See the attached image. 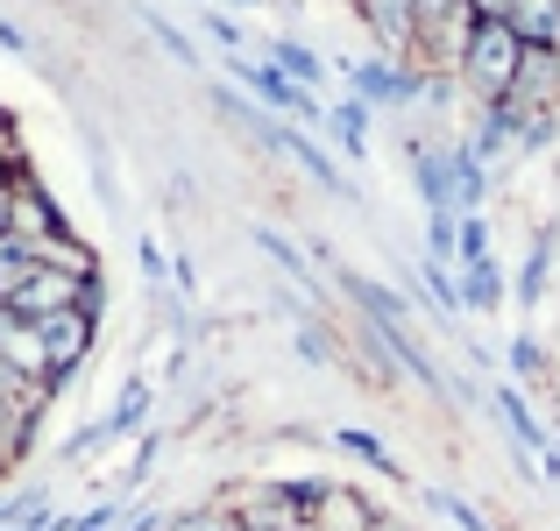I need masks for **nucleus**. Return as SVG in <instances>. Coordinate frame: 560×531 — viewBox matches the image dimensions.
<instances>
[{
    "instance_id": "obj_21",
    "label": "nucleus",
    "mask_w": 560,
    "mask_h": 531,
    "mask_svg": "<svg viewBox=\"0 0 560 531\" xmlns=\"http://www.w3.org/2000/svg\"><path fill=\"white\" fill-rule=\"evenodd\" d=\"M553 135H560V114H518V142H511V156L553 150Z\"/></svg>"
},
{
    "instance_id": "obj_11",
    "label": "nucleus",
    "mask_w": 560,
    "mask_h": 531,
    "mask_svg": "<svg viewBox=\"0 0 560 531\" xmlns=\"http://www.w3.org/2000/svg\"><path fill=\"white\" fill-rule=\"evenodd\" d=\"M262 64H277L291 85H305V93L327 85V57H319L313 43H299V36H270V43H262Z\"/></svg>"
},
{
    "instance_id": "obj_30",
    "label": "nucleus",
    "mask_w": 560,
    "mask_h": 531,
    "mask_svg": "<svg viewBox=\"0 0 560 531\" xmlns=\"http://www.w3.org/2000/svg\"><path fill=\"white\" fill-rule=\"evenodd\" d=\"M299 354H305V362H334L327 333H313V327H299Z\"/></svg>"
},
{
    "instance_id": "obj_5",
    "label": "nucleus",
    "mask_w": 560,
    "mask_h": 531,
    "mask_svg": "<svg viewBox=\"0 0 560 531\" xmlns=\"http://www.w3.org/2000/svg\"><path fill=\"white\" fill-rule=\"evenodd\" d=\"M490 411L504 418V433H511V447H518V453H533V461H539V453L553 447V425L533 411V397H525L518 382H490Z\"/></svg>"
},
{
    "instance_id": "obj_35",
    "label": "nucleus",
    "mask_w": 560,
    "mask_h": 531,
    "mask_svg": "<svg viewBox=\"0 0 560 531\" xmlns=\"http://www.w3.org/2000/svg\"><path fill=\"white\" fill-rule=\"evenodd\" d=\"M242 531H248V524H242Z\"/></svg>"
},
{
    "instance_id": "obj_13",
    "label": "nucleus",
    "mask_w": 560,
    "mask_h": 531,
    "mask_svg": "<svg viewBox=\"0 0 560 531\" xmlns=\"http://www.w3.org/2000/svg\"><path fill=\"white\" fill-rule=\"evenodd\" d=\"M504 28L525 50H560V0H511Z\"/></svg>"
},
{
    "instance_id": "obj_14",
    "label": "nucleus",
    "mask_w": 560,
    "mask_h": 531,
    "mask_svg": "<svg viewBox=\"0 0 560 531\" xmlns=\"http://www.w3.org/2000/svg\"><path fill=\"white\" fill-rule=\"evenodd\" d=\"M454 276H462V312H482V319L504 312L511 284H504V262H497V256H490V262H462Z\"/></svg>"
},
{
    "instance_id": "obj_20",
    "label": "nucleus",
    "mask_w": 560,
    "mask_h": 531,
    "mask_svg": "<svg viewBox=\"0 0 560 531\" xmlns=\"http://www.w3.org/2000/svg\"><path fill=\"white\" fill-rule=\"evenodd\" d=\"M425 504H433V510H440V518H447L454 531H497V524L482 518L476 504H468V496H454V489H425Z\"/></svg>"
},
{
    "instance_id": "obj_2",
    "label": "nucleus",
    "mask_w": 560,
    "mask_h": 531,
    "mask_svg": "<svg viewBox=\"0 0 560 531\" xmlns=\"http://www.w3.org/2000/svg\"><path fill=\"white\" fill-rule=\"evenodd\" d=\"M14 319H57V312H93L100 319V276H71V270H43V262H28V276L8 291Z\"/></svg>"
},
{
    "instance_id": "obj_9",
    "label": "nucleus",
    "mask_w": 560,
    "mask_h": 531,
    "mask_svg": "<svg viewBox=\"0 0 560 531\" xmlns=\"http://www.w3.org/2000/svg\"><path fill=\"white\" fill-rule=\"evenodd\" d=\"M341 291L355 298V312L370 319V327H411V298H397V291H390V284H376V276L341 270Z\"/></svg>"
},
{
    "instance_id": "obj_4",
    "label": "nucleus",
    "mask_w": 560,
    "mask_h": 531,
    "mask_svg": "<svg viewBox=\"0 0 560 531\" xmlns=\"http://www.w3.org/2000/svg\"><path fill=\"white\" fill-rule=\"evenodd\" d=\"M355 14L370 22L376 50L390 57V64H411V57H419V14H411V0H355Z\"/></svg>"
},
{
    "instance_id": "obj_7",
    "label": "nucleus",
    "mask_w": 560,
    "mask_h": 531,
    "mask_svg": "<svg viewBox=\"0 0 560 531\" xmlns=\"http://www.w3.org/2000/svg\"><path fill=\"white\" fill-rule=\"evenodd\" d=\"M270 150H277V156H291V164H299L305 177H313L319 191H334V199H355V185L341 177V164H334V156L319 150V142L305 135V128H291V121H284V128H277V142H270Z\"/></svg>"
},
{
    "instance_id": "obj_17",
    "label": "nucleus",
    "mask_w": 560,
    "mask_h": 531,
    "mask_svg": "<svg viewBox=\"0 0 560 531\" xmlns=\"http://www.w3.org/2000/svg\"><path fill=\"white\" fill-rule=\"evenodd\" d=\"M334 447H341V453H355V461H362V468H376V475L405 482V468H397V453L383 447L376 433H362V425H341V433H334Z\"/></svg>"
},
{
    "instance_id": "obj_23",
    "label": "nucleus",
    "mask_w": 560,
    "mask_h": 531,
    "mask_svg": "<svg viewBox=\"0 0 560 531\" xmlns=\"http://www.w3.org/2000/svg\"><path fill=\"white\" fill-rule=\"evenodd\" d=\"M454 227H462V213H425V262L454 270Z\"/></svg>"
},
{
    "instance_id": "obj_12",
    "label": "nucleus",
    "mask_w": 560,
    "mask_h": 531,
    "mask_svg": "<svg viewBox=\"0 0 560 531\" xmlns=\"http://www.w3.org/2000/svg\"><path fill=\"white\" fill-rule=\"evenodd\" d=\"M447 177H454V213H482L490 205V164L468 142H447Z\"/></svg>"
},
{
    "instance_id": "obj_29",
    "label": "nucleus",
    "mask_w": 560,
    "mask_h": 531,
    "mask_svg": "<svg viewBox=\"0 0 560 531\" xmlns=\"http://www.w3.org/2000/svg\"><path fill=\"white\" fill-rule=\"evenodd\" d=\"M136 256H142V276H150V284H171V262H164V248H156V241H142Z\"/></svg>"
},
{
    "instance_id": "obj_10",
    "label": "nucleus",
    "mask_w": 560,
    "mask_h": 531,
    "mask_svg": "<svg viewBox=\"0 0 560 531\" xmlns=\"http://www.w3.org/2000/svg\"><path fill=\"white\" fill-rule=\"evenodd\" d=\"M50 234H71L65 213L50 205V191H43L36 177H22V185H14V241H50Z\"/></svg>"
},
{
    "instance_id": "obj_31",
    "label": "nucleus",
    "mask_w": 560,
    "mask_h": 531,
    "mask_svg": "<svg viewBox=\"0 0 560 531\" xmlns=\"http://www.w3.org/2000/svg\"><path fill=\"white\" fill-rule=\"evenodd\" d=\"M462 8L476 14V22H504V14H511V0H462Z\"/></svg>"
},
{
    "instance_id": "obj_27",
    "label": "nucleus",
    "mask_w": 560,
    "mask_h": 531,
    "mask_svg": "<svg viewBox=\"0 0 560 531\" xmlns=\"http://www.w3.org/2000/svg\"><path fill=\"white\" fill-rule=\"evenodd\" d=\"M22 276H28V248L14 241V234H0V298H8Z\"/></svg>"
},
{
    "instance_id": "obj_24",
    "label": "nucleus",
    "mask_w": 560,
    "mask_h": 531,
    "mask_svg": "<svg viewBox=\"0 0 560 531\" xmlns=\"http://www.w3.org/2000/svg\"><path fill=\"white\" fill-rule=\"evenodd\" d=\"M28 433H36V418H28V411H14V404H0V468L28 447Z\"/></svg>"
},
{
    "instance_id": "obj_6",
    "label": "nucleus",
    "mask_w": 560,
    "mask_h": 531,
    "mask_svg": "<svg viewBox=\"0 0 560 531\" xmlns=\"http://www.w3.org/2000/svg\"><path fill=\"white\" fill-rule=\"evenodd\" d=\"M511 107H518V114H560V50H525L518 57Z\"/></svg>"
},
{
    "instance_id": "obj_16",
    "label": "nucleus",
    "mask_w": 560,
    "mask_h": 531,
    "mask_svg": "<svg viewBox=\"0 0 560 531\" xmlns=\"http://www.w3.org/2000/svg\"><path fill=\"white\" fill-rule=\"evenodd\" d=\"M504 354H511V376H518V390H553V354L539 347L533 333H518Z\"/></svg>"
},
{
    "instance_id": "obj_18",
    "label": "nucleus",
    "mask_w": 560,
    "mask_h": 531,
    "mask_svg": "<svg viewBox=\"0 0 560 531\" xmlns=\"http://www.w3.org/2000/svg\"><path fill=\"white\" fill-rule=\"evenodd\" d=\"M256 248H262V256H270L277 270L291 276V284H305V291H313V262H305V256H299V248H291V241H284L277 227H256Z\"/></svg>"
},
{
    "instance_id": "obj_1",
    "label": "nucleus",
    "mask_w": 560,
    "mask_h": 531,
    "mask_svg": "<svg viewBox=\"0 0 560 531\" xmlns=\"http://www.w3.org/2000/svg\"><path fill=\"white\" fill-rule=\"evenodd\" d=\"M518 57H525V43L511 36L504 22H476V28H468V50H462V64H454V85H468V93H476L482 107H497V99H511V79H518Z\"/></svg>"
},
{
    "instance_id": "obj_3",
    "label": "nucleus",
    "mask_w": 560,
    "mask_h": 531,
    "mask_svg": "<svg viewBox=\"0 0 560 531\" xmlns=\"http://www.w3.org/2000/svg\"><path fill=\"white\" fill-rule=\"evenodd\" d=\"M28 327H36V341H43V368H50V382L65 390V382L85 368V354H93V327H100V319L93 312H57V319H28Z\"/></svg>"
},
{
    "instance_id": "obj_19",
    "label": "nucleus",
    "mask_w": 560,
    "mask_h": 531,
    "mask_svg": "<svg viewBox=\"0 0 560 531\" xmlns=\"http://www.w3.org/2000/svg\"><path fill=\"white\" fill-rule=\"evenodd\" d=\"M0 404H14V411H28V418H43V404H50V390H36L28 376H14V362L0 354Z\"/></svg>"
},
{
    "instance_id": "obj_15",
    "label": "nucleus",
    "mask_w": 560,
    "mask_h": 531,
    "mask_svg": "<svg viewBox=\"0 0 560 531\" xmlns=\"http://www.w3.org/2000/svg\"><path fill=\"white\" fill-rule=\"evenodd\" d=\"M334 135V150H348V156H370V128H376V114L362 107V99H334L327 107V121H319Z\"/></svg>"
},
{
    "instance_id": "obj_8",
    "label": "nucleus",
    "mask_w": 560,
    "mask_h": 531,
    "mask_svg": "<svg viewBox=\"0 0 560 531\" xmlns=\"http://www.w3.org/2000/svg\"><path fill=\"white\" fill-rule=\"evenodd\" d=\"M553 256H560V227H539V234H533V248H525V262H518V284H511L518 312H539V305H547Z\"/></svg>"
},
{
    "instance_id": "obj_33",
    "label": "nucleus",
    "mask_w": 560,
    "mask_h": 531,
    "mask_svg": "<svg viewBox=\"0 0 560 531\" xmlns=\"http://www.w3.org/2000/svg\"><path fill=\"white\" fill-rule=\"evenodd\" d=\"M0 50H14V57H28V36L14 22H0Z\"/></svg>"
},
{
    "instance_id": "obj_25",
    "label": "nucleus",
    "mask_w": 560,
    "mask_h": 531,
    "mask_svg": "<svg viewBox=\"0 0 560 531\" xmlns=\"http://www.w3.org/2000/svg\"><path fill=\"white\" fill-rule=\"evenodd\" d=\"M164 531H242V518H234L228 504H213V510H185V518H164Z\"/></svg>"
},
{
    "instance_id": "obj_28",
    "label": "nucleus",
    "mask_w": 560,
    "mask_h": 531,
    "mask_svg": "<svg viewBox=\"0 0 560 531\" xmlns=\"http://www.w3.org/2000/svg\"><path fill=\"white\" fill-rule=\"evenodd\" d=\"M121 524V504H100V510H85V518H71L65 531H114Z\"/></svg>"
},
{
    "instance_id": "obj_22",
    "label": "nucleus",
    "mask_w": 560,
    "mask_h": 531,
    "mask_svg": "<svg viewBox=\"0 0 560 531\" xmlns=\"http://www.w3.org/2000/svg\"><path fill=\"white\" fill-rule=\"evenodd\" d=\"M142 28H150V36L164 43V50L178 57V64H199V43H191V36H185L178 22H164V14H156V8H142Z\"/></svg>"
},
{
    "instance_id": "obj_32",
    "label": "nucleus",
    "mask_w": 560,
    "mask_h": 531,
    "mask_svg": "<svg viewBox=\"0 0 560 531\" xmlns=\"http://www.w3.org/2000/svg\"><path fill=\"white\" fill-rule=\"evenodd\" d=\"M454 8H462V0H411V14H419V28H425V22H440V14H454Z\"/></svg>"
},
{
    "instance_id": "obj_34",
    "label": "nucleus",
    "mask_w": 560,
    "mask_h": 531,
    "mask_svg": "<svg viewBox=\"0 0 560 531\" xmlns=\"http://www.w3.org/2000/svg\"><path fill=\"white\" fill-rule=\"evenodd\" d=\"M228 8H277V0H228Z\"/></svg>"
},
{
    "instance_id": "obj_26",
    "label": "nucleus",
    "mask_w": 560,
    "mask_h": 531,
    "mask_svg": "<svg viewBox=\"0 0 560 531\" xmlns=\"http://www.w3.org/2000/svg\"><path fill=\"white\" fill-rule=\"evenodd\" d=\"M199 22H206V36H213V43H220V50H228V57H242V43H248V28H242V22H234V14H228V8H206V14H199Z\"/></svg>"
}]
</instances>
